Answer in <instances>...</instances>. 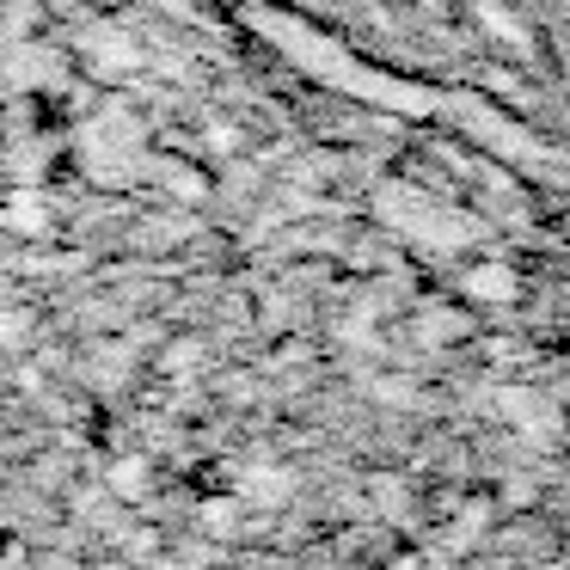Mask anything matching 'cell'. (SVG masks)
I'll list each match as a JSON object with an SVG mask.
<instances>
[{
    "label": "cell",
    "instance_id": "6da1fadb",
    "mask_svg": "<svg viewBox=\"0 0 570 570\" xmlns=\"http://www.w3.org/2000/svg\"><path fill=\"white\" fill-rule=\"evenodd\" d=\"M472 295H484V301H509V295H515V276H509V271H497V264H484V271H472Z\"/></svg>",
    "mask_w": 570,
    "mask_h": 570
},
{
    "label": "cell",
    "instance_id": "7a4b0ae2",
    "mask_svg": "<svg viewBox=\"0 0 570 570\" xmlns=\"http://www.w3.org/2000/svg\"><path fill=\"white\" fill-rule=\"evenodd\" d=\"M141 472H148V466H141V460H124V466L111 472V484H124V491L136 497V491H148V479H141Z\"/></svg>",
    "mask_w": 570,
    "mask_h": 570
},
{
    "label": "cell",
    "instance_id": "3957f363",
    "mask_svg": "<svg viewBox=\"0 0 570 570\" xmlns=\"http://www.w3.org/2000/svg\"><path fill=\"white\" fill-rule=\"evenodd\" d=\"M26 332H31L26 313H0V344H26Z\"/></svg>",
    "mask_w": 570,
    "mask_h": 570
},
{
    "label": "cell",
    "instance_id": "277c9868",
    "mask_svg": "<svg viewBox=\"0 0 570 570\" xmlns=\"http://www.w3.org/2000/svg\"><path fill=\"white\" fill-rule=\"evenodd\" d=\"M0 570H31V564H26L19 552H0Z\"/></svg>",
    "mask_w": 570,
    "mask_h": 570
},
{
    "label": "cell",
    "instance_id": "5b68a950",
    "mask_svg": "<svg viewBox=\"0 0 570 570\" xmlns=\"http://www.w3.org/2000/svg\"><path fill=\"white\" fill-rule=\"evenodd\" d=\"M386 570H423V564H417V558H393Z\"/></svg>",
    "mask_w": 570,
    "mask_h": 570
}]
</instances>
